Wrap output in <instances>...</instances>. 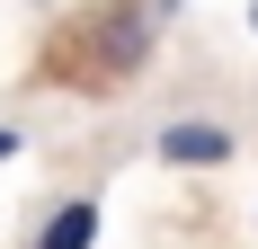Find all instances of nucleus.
I'll list each match as a JSON object with an SVG mask.
<instances>
[{"mask_svg": "<svg viewBox=\"0 0 258 249\" xmlns=\"http://www.w3.org/2000/svg\"><path fill=\"white\" fill-rule=\"evenodd\" d=\"M249 27H258V0H249Z\"/></svg>", "mask_w": 258, "mask_h": 249, "instance_id": "obj_4", "label": "nucleus"}, {"mask_svg": "<svg viewBox=\"0 0 258 249\" xmlns=\"http://www.w3.org/2000/svg\"><path fill=\"white\" fill-rule=\"evenodd\" d=\"M0 160H18V125H0Z\"/></svg>", "mask_w": 258, "mask_h": 249, "instance_id": "obj_3", "label": "nucleus"}, {"mask_svg": "<svg viewBox=\"0 0 258 249\" xmlns=\"http://www.w3.org/2000/svg\"><path fill=\"white\" fill-rule=\"evenodd\" d=\"M152 151L169 160V169H223V160L240 151V134L214 125V116H169V125L152 134Z\"/></svg>", "mask_w": 258, "mask_h": 249, "instance_id": "obj_1", "label": "nucleus"}, {"mask_svg": "<svg viewBox=\"0 0 258 249\" xmlns=\"http://www.w3.org/2000/svg\"><path fill=\"white\" fill-rule=\"evenodd\" d=\"M36 249H98V196H62L36 231Z\"/></svg>", "mask_w": 258, "mask_h": 249, "instance_id": "obj_2", "label": "nucleus"}]
</instances>
